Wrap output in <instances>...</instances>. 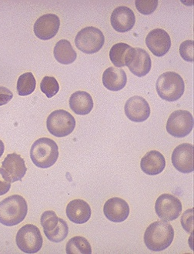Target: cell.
I'll list each match as a JSON object with an SVG mask.
<instances>
[{
  "label": "cell",
  "mask_w": 194,
  "mask_h": 254,
  "mask_svg": "<svg viewBox=\"0 0 194 254\" xmlns=\"http://www.w3.org/2000/svg\"><path fill=\"white\" fill-rule=\"evenodd\" d=\"M69 234V227L67 225L66 222L64 219L60 218L58 227L56 228L54 232L47 234L49 241L54 243H61L64 241Z\"/></svg>",
  "instance_id": "cell-28"
},
{
  "label": "cell",
  "mask_w": 194,
  "mask_h": 254,
  "mask_svg": "<svg viewBox=\"0 0 194 254\" xmlns=\"http://www.w3.org/2000/svg\"><path fill=\"white\" fill-rule=\"evenodd\" d=\"M65 212L68 219L76 224H83L91 217V208L83 199L70 201L67 205Z\"/></svg>",
  "instance_id": "cell-18"
},
{
  "label": "cell",
  "mask_w": 194,
  "mask_h": 254,
  "mask_svg": "<svg viewBox=\"0 0 194 254\" xmlns=\"http://www.w3.org/2000/svg\"><path fill=\"white\" fill-rule=\"evenodd\" d=\"M40 89L47 98H52L58 93L60 85L54 76H45L40 83Z\"/></svg>",
  "instance_id": "cell-27"
},
{
  "label": "cell",
  "mask_w": 194,
  "mask_h": 254,
  "mask_svg": "<svg viewBox=\"0 0 194 254\" xmlns=\"http://www.w3.org/2000/svg\"><path fill=\"white\" fill-rule=\"evenodd\" d=\"M105 38L98 28L89 26L81 29L75 38V44L78 50L83 54H93L101 50Z\"/></svg>",
  "instance_id": "cell-5"
},
{
  "label": "cell",
  "mask_w": 194,
  "mask_h": 254,
  "mask_svg": "<svg viewBox=\"0 0 194 254\" xmlns=\"http://www.w3.org/2000/svg\"><path fill=\"white\" fill-rule=\"evenodd\" d=\"M106 217L114 223L125 221L129 215V206L122 198L113 197L108 199L103 206Z\"/></svg>",
  "instance_id": "cell-15"
},
{
  "label": "cell",
  "mask_w": 194,
  "mask_h": 254,
  "mask_svg": "<svg viewBox=\"0 0 194 254\" xmlns=\"http://www.w3.org/2000/svg\"><path fill=\"white\" fill-rule=\"evenodd\" d=\"M13 97V94L8 88L0 86V107L5 105Z\"/></svg>",
  "instance_id": "cell-33"
},
{
  "label": "cell",
  "mask_w": 194,
  "mask_h": 254,
  "mask_svg": "<svg viewBox=\"0 0 194 254\" xmlns=\"http://www.w3.org/2000/svg\"><path fill=\"white\" fill-rule=\"evenodd\" d=\"M136 9L139 13L143 15H150L153 13L158 6L157 0H136Z\"/></svg>",
  "instance_id": "cell-29"
},
{
  "label": "cell",
  "mask_w": 194,
  "mask_h": 254,
  "mask_svg": "<svg viewBox=\"0 0 194 254\" xmlns=\"http://www.w3.org/2000/svg\"><path fill=\"white\" fill-rule=\"evenodd\" d=\"M112 26L119 33L130 31L136 22L133 11L127 6H119L114 9L110 17Z\"/></svg>",
  "instance_id": "cell-14"
},
{
  "label": "cell",
  "mask_w": 194,
  "mask_h": 254,
  "mask_svg": "<svg viewBox=\"0 0 194 254\" xmlns=\"http://www.w3.org/2000/svg\"><path fill=\"white\" fill-rule=\"evenodd\" d=\"M165 167V157L156 150L148 152L140 162L141 170L147 175H158L163 171Z\"/></svg>",
  "instance_id": "cell-19"
},
{
  "label": "cell",
  "mask_w": 194,
  "mask_h": 254,
  "mask_svg": "<svg viewBox=\"0 0 194 254\" xmlns=\"http://www.w3.org/2000/svg\"><path fill=\"white\" fill-rule=\"evenodd\" d=\"M61 26V19L56 14H46L40 16L33 26L35 35L42 40L54 38Z\"/></svg>",
  "instance_id": "cell-10"
},
{
  "label": "cell",
  "mask_w": 194,
  "mask_h": 254,
  "mask_svg": "<svg viewBox=\"0 0 194 254\" xmlns=\"http://www.w3.org/2000/svg\"><path fill=\"white\" fill-rule=\"evenodd\" d=\"M128 76L125 71L117 67H109L103 74V86L110 91H120L125 87Z\"/></svg>",
  "instance_id": "cell-20"
},
{
  "label": "cell",
  "mask_w": 194,
  "mask_h": 254,
  "mask_svg": "<svg viewBox=\"0 0 194 254\" xmlns=\"http://www.w3.org/2000/svg\"><path fill=\"white\" fill-rule=\"evenodd\" d=\"M59 148L50 138L43 137L35 141L30 149V158L39 168H50L58 160Z\"/></svg>",
  "instance_id": "cell-3"
},
{
  "label": "cell",
  "mask_w": 194,
  "mask_h": 254,
  "mask_svg": "<svg viewBox=\"0 0 194 254\" xmlns=\"http://www.w3.org/2000/svg\"><path fill=\"white\" fill-rule=\"evenodd\" d=\"M36 81L32 72L22 74L17 81V93L19 96H26L32 94L36 89Z\"/></svg>",
  "instance_id": "cell-25"
},
{
  "label": "cell",
  "mask_w": 194,
  "mask_h": 254,
  "mask_svg": "<svg viewBox=\"0 0 194 254\" xmlns=\"http://www.w3.org/2000/svg\"><path fill=\"white\" fill-rule=\"evenodd\" d=\"M54 54L57 62L64 65L72 64L77 57V54L72 48L70 42L66 40L57 42L54 47Z\"/></svg>",
  "instance_id": "cell-23"
},
{
  "label": "cell",
  "mask_w": 194,
  "mask_h": 254,
  "mask_svg": "<svg viewBox=\"0 0 194 254\" xmlns=\"http://www.w3.org/2000/svg\"><path fill=\"white\" fill-rule=\"evenodd\" d=\"M47 127L50 133L56 137H65L76 127V121L69 112L57 110L52 112L47 121Z\"/></svg>",
  "instance_id": "cell-6"
},
{
  "label": "cell",
  "mask_w": 194,
  "mask_h": 254,
  "mask_svg": "<svg viewBox=\"0 0 194 254\" xmlns=\"http://www.w3.org/2000/svg\"><path fill=\"white\" fill-rule=\"evenodd\" d=\"M65 252L67 254H91V245L85 237H74L67 243Z\"/></svg>",
  "instance_id": "cell-24"
},
{
  "label": "cell",
  "mask_w": 194,
  "mask_h": 254,
  "mask_svg": "<svg viewBox=\"0 0 194 254\" xmlns=\"http://www.w3.org/2000/svg\"><path fill=\"white\" fill-rule=\"evenodd\" d=\"M181 224L188 234H192L194 231V209L184 212L181 217Z\"/></svg>",
  "instance_id": "cell-31"
},
{
  "label": "cell",
  "mask_w": 194,
  "mask_h": 254,
  "mask_svg": "<svg viewBox=\"0 0 194 254\" xmlns=\"http://www.w3.org/2000/svg\"><path fill=\"white\" fill-rule=\"evenodd\" d=\"M130 72L138 77H143L150 72L152 67L151 58L143 49H134L131 60L128 64Z\"/></svg>",
  "instance_id": "cell-16"
},
{
  "label": "cell",
  "mask_w": 194,
  "mask_h": 254,
  "mask_svg": "<svg viewBox=\"0 0 194 254\" xmlns=\"http://www.w3.org/2000/svg\"><path fill=\"white\" fill-rule=\"evenodd\" d=\"M181 200L171 194H162L157 198L155 210L161 220L170 222L177 220L182 213Z\"/></svg>",
  "instance_id": "cell-9"
},
{
  "label": "cell",
  "mask_w": 194,
  "mask_h": 254,
  "mask_svg": "<svg viewBox=\"0 0 194 254\" xmlns=\"http://www.w3.org/2000/svg\"><path fill=\"white\" fill-rule=\"evenodd\" d=\"M2 168L5 170L12 183L21 181L26 175L27 168L24 160L17 153L8 154L2 161Z\"/></svg>",
  "instance_id": "cell-17"
},
{
  "label": "cell",
  "mask_w": 194,
  "mask_h": 254,
  "mask_svg": "<svg viewBox=\"0 0 194 254\" xmlns=\"http://www.w3.org/2000/svg\"><path fill=\"white\" fill-rule=\"evenodd\" d=\"M174 238L172 225L165 220H159L151 223L145 231V245L150 251L160 252L167 249Z\"/></svg>",
  "instance_id": "cell-1"
},
{
  "label": "cell",
  "mask_w": 194,
  "mask_h": 254,
  "mask_svg": "<svg viewBox=\"0 0 194 254\" xmlns=\"http://www.w3.org/2000/svg\"><path fill=\"white\" fill-rule=\"evenodd\" d=\"M28 213L26 199L19 195H12L0 202V223L13 227L22 223Z\"/></svg>",
  "instance_id": "cell-2"
},
{
  "label": "cell",
  "mask_w": 194,
  "mask_h": 254,
  "mask_svg": "<svg viewBox=\"0 0 194 254\" xmlns=\"http://www.w3.org/2000/svg\"><path fill=\"white\" fill-rule=\"evenodd\" d=\"M172 163L183 174L194 172V146L190 143H183L177 146L173 152Z\"/></svg>",
  "instance_id": "cell-12"
},
{
  "label": "cell",
  "mask_w": 194,
  "mask_h": 254,
  "mask_svg": "<svg viewBox=\"0 0 194 254\" xmlns=\"http://www.w3.org/2000/svg\"><path fill=\"white\" fill-rule=\"evenodd\" d=\"M134 49L127 43H119L114 45L110 51L112 64L117 68L128 66L133 54Z\"/></svg>",
  "instance_id": "cell-22"
},
{
  "label": "cell",
  "mask_w": 194,
  "mask_h": 254,
  "mask_svg": "<svg viewBox=\"0 0 194 254\" xmlns=\"http://www.w3.org/2000/svg\"><path fill=\"white\" fill-rule=\"evenodd\" d=\"M17 247L26 254H36L41 250L43 240L40 229L33 224H26L19 229L16 237Z\"/></svg>",
  "instance_id": "cell-7"
},
{
  "label": "cell",
  "mask_w": 194,
  "mask_h": 254,
  "mask_svg": "<svg viewBox=\"0 0 194 254\" xmlns=\"http://www.w3.org/2000/svg\"><path fill=\"white\" fill-rule=\"evenodd\" d=\"M194 117L187 110H176L168 118L167 131L176 138L188 136L194 129Z\"/></svg>",
  "instance_id": "cell-8"
},
{
  "label": "cell",
  "mask_w": 194,
  "mask_h": 254,
  "mask_svg": "<svg viewBox=\"0 0 194 254\" xmlns=\"http://www.w3.org/2000/svg\"><path fill=\"white\" fill-rule=\"evenodd\" d=\"M59 222H60V218L56 214L55 212L53 210L44 212L42 214L40 223L44 230L45 235L54 232L56 228L58 227Z\"/></svg>",
  "instance_id": "cell-26"
},
{
  "label": "cell",
  "mask_w": 194,
  "mask_h": 254,
  "mask_svg": "<svg viewBox=\"0 0 194 254\" xmlns=\"http://www.w3.org/2000/svg\"><path fill=\"white\" fill-rule=\"evenodd\" d=\"M194 41L193 40H187L181 43L180 47V54L184 61L187 62H194Z\"/></svg>",
  "instance_id": "cell-30"
},
{
  "label": "cell",
  "mask_w": 194,
  "mask_h": 254,
  "mask_svg": "<svg viewBox=\"0 0 194 254\" xmlns=\"http://www.w3.org/2000/svg\"><path fill=\"white\" fill-rule=\"evenodd\" d=\"M125 114L129 121L135 123L144 122L150 115V107L142 96H135L126 102Z\"/></svg>",
  "instance_id": "cell-11"
},
{
  "label": "cell",
  "mask_w": 194,
  "mask_h": 254,
  "mask_svg": "<svg viewBox=\"0 0 194 254\" xmlns=\"http://www.w3.org/2000/svg\"><path fill=\"white\" fill-rule=\"evenodd\" d=\"M11 184L12 181L10 177L4 169L0 168V196H3L9 192Z\"/></svg>",
  "instance_id": "cell-32"
},
{
  "label": "cell",
  "mask_w": 194,
  "mask_h": 254,
  "mask_svg": "<svg viewBox=\"0 0 194 254\" xmlns=\"http://www.w3.org/2000/svg\"><path fill=\"white\" fill-rule=\"evenodd\" d=\"M159 96L167 102L181 98L185 90V83L181 75L175 72H167L159 76L156 83Z\"/></svg>",
  "instance_id": "cell-4"
},
{
  "label": "cell",
  "mask_w": 194,
  "mask_h": 254,
  "mask_svg": "<svg viewBox=\"0 0 194 254\" xmlns=\"http://www.w3.org/2000/svg\"><path fill=\"white\" fill-rule=\"evenodd\" d=\"M146 44L153 55L157 57L165 56L171 47V40L168 33L162 29H153L148 33Z\"/></svg>",
  "instance_id": "cell-13"
},
{
  "label": "cell",
  "mask_w": 194,
  "mask_h": 254,
  "mask_svg": "<svg viewBox=\"0 0 194 254\" xmlns=\"http://www.w3.org/2000/svg\"><path fill=\"white\" fill-rule=\"evenodd\" d=\"M69 103L71 110L76 115H87L93 108V98L85 91H77L71 95Z\"/></svg>",
  "instance_id": "cell-21"
},
{
  "label": "cell",
  "mask_w": 194,
  "mask_h": 254,
  "mask_svg": "<svg viewBox=\"0 0 194 254\" xmlns=\"http://www.w3.org/2000/svg\"><path fill=\"white\" fill-rule=\"evenodd\" d=\"M4 151H5V146H4L3 142L0 139V158L3 155Z\"/></svg>",
  "instance_id": "cell-34"
}]
</instances>
